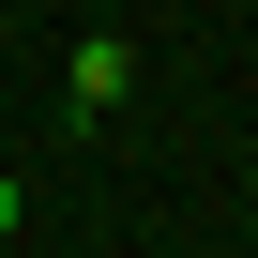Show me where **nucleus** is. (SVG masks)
Segmentation results:
<instances>
[{"mask_svg":"<svg viewBox=\"0 0 258 258\" xmlns=\"http://www.w3.org/2000/svg\"><path fill=\"white\" fill-rule=\"evenodd\" d=\"M61 91H76V106H91V121H106V106H121V91H137V46H121V31H91V46H76V61H61Z\"/></svg>","mask_w":258,"mask_h":258,"instance_id":"f257e3e1","label":"nucleus"},{"mask_svg":"<svg viewBox=\"0 0 258 258\" xmlns=\"http://www.w3.org/2000/svg\"><path fill=\"white\" fill-rule=\"evenodd\" d=\"M16 213H31V198H16V167H0V228H16Z\"/></svg>","mask_w":258,"mask_h":258,"instance_id":"f03ea898","label":"nucleus"}]
</instances>
